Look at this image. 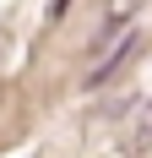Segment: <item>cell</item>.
Returning a JSON list of instances; mask_svg holds the SVG:
<instances>
[{
  "label": "cell",
  "mask_w": 152,
  "mask_h": 158,
  "mask_svg": "<svg viewBox=\"0 0 152 158\" xmlns=\"http://www.w3.org/2000/svg\"><path fill=\"white\" fill-rule=\"evenodd\" d=\"M152 147V104L136 114V126H130V142H125V153H147Z\"/></svg>",
  "instance_id": "7a4b0ae2"
},
{
  "label": "cell",
  "mask_w": 152,
  "mask_h": 158,
  "mask_svg": "<svg viewBox=\"0 0 152 158\" xmlns=\"http://www.w3.org/2000/svg\"><path fill=\"white\" fill-rule=\"evenodd\" d=\"M141 49V33L130 27V33H120V44H109V49H98V65L87 71V87H103V82H114V71L120 65H130V55Z\"/></svg>",
  "instance_id": "6da1fadb"
},
{
  "label": "cell",
  "mask_w": 152,
  "mask_h": 158,
  "mask_svg": "<svg viewBox=\"0 0 152 158\" xmlns=\"http://www.w3.org/2000/svg\"><path fill=\"white\" fill-rule=\"evenodd\" d=\"M136 11H141V0H109V11H103V27L114 33V27L125 22V16H136ZM109 33H103V38H109ZM103 38H98V44H103Z\"/></svg>",
  "instance_id": "3957f363"
}]
</instances>
